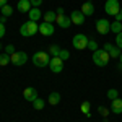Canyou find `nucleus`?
Instances as JSON below:
<instances>
[{"mask_svg":"<svg viewBox=\"0 0 122 122\" xmlns=\"http://www.w3.org/2000/svg\"><path fill=\"white\" fill-rule=\"evenodd\" d=\"M81 13H83L85 16H91L94 13V5L93 2H85L83 5H81V10H80Z\"/></svg>","mask_w":122,"mask_h":122,"instance_id":"14","label":"nucleus"},{"mask_svg":"<svg viewBox=\"0 0 122 122\" xmlns=\"http://www.w3.org/2000/svg\"><path fill=\"white\" fill-rule=\"evenodd\" d=\"M114 18H116V21H121V23H122V13L119 11V13H117V15L114 16Z\"/></svg>","mask_w":122,"mask_h":122,"instance_id":"34","label":"nucleus"},{"mask_svg":"<svg viewBox=\"0 0 122 122\" xmlns=\"http://www.w3.org/2000/svg\"><path fill=\"white\" fill-rule=\"evenodd\" d=\"M5 5H7V0H0V10L3 8V7H5Z\"/></svg>","mask_w":122,"mask_h":122,"instance_id":"36","label":"nucleus"},{"mask_svg":"<svg viewBox=\"0 0 122 122\" xmlns=\"http://www.w3.org/2000/svg\"><path fill=\"white\" fill-rule=\"evenodd\" d=\"M49 62H51L49 52L38 51V52L33 54V64H34L36 67H49Z\"/></svg>","mask_w":122,"mask_h":122,"instance_id":"2","label":"nucleus"},{"mask_svg":"<svg viewBox=\"0 0 122 122\" xmlns=\"http://www.w3.org/2000/svg\"><path fill=\"white\" fill-rule=\"evenodd\" d=\"M54 31H56V28H54L52 23H46V21H44V23L39 25V33H41L42 36H52Z\"/></svg>","mask_w":122,"mask_h":122,"instance_id":"10","label":"nucleus"},{"mask_svg":"<svg viewBox=\"0 0 122 122\" xmlns=\"http://www.w3.org/2000/svg\"><path fill=\"white\" fill-rule=\"evenodd\" d=\"M39 31V25L36 21H26V23H23L21 25V28H20V34L21 36H25V38H29V36H34L36 33Z\"/></svg>","mask_w":122,"mask_h":122,"instance_id":"1","label":"nucleus"},{"mask_svg":"<svg viewBox=\"0 0 122 122\" xmlns=\"http://www.w3.org/2000/svg\"><path fill=\"white\" fill-rule=\"evenodd\" d=\"M23 96H25V99L26 101H36L38 99V91H36V88H25V91H23Z\"/></svg>","mask_w":122,"mask_h":122,"instance_id":"13","label":"nucleus"},{"mask_svg":"<svg viewBox=\"0 0 122 122\" xmlns=\"http://www.w3.org/2000/svg\"><path fill=\"white\" fill-rule=\"evenodd\" d=\"M56 18H57V13L52 11V10H49V11L44 13V21L46 23H56Z\"/></svg>","mask_w":122,"mask_h":122,"instance_id":"20","label":"nucleus"},{"mask_svg":"<svg viewBox=\"0 0 122 122\" xmlns=\"http://www.w3.org/2000/svg\"><path fill=\"white\" fill-rule=\"evenodd\" d=\"M80 109H81V112H83L86 117L91 116V103H90V101H83L81 106H80Z\"/></svg>","mask_w":122,"mask_h":122,"instance_id":"19","label":"nucleus"},{"mask_svg":"<svg viewBox=\"0 0 122 122\" xmlns=\"http://www.w3.org/2000/svg\"><path fill=\"white\" fill-rule=\"evenodd\" d=\"M0 49H2V46H0Z\"/></svg>","mask_w":122,"mask_h":122,"instance_id":"40","label":"nucleus"},{"mask_svg":"<svg viewBox=\"0 0 122 122\" xmlns=\"http://www.w3.org/2000/svg\"><path fill=\"white\" fill-rule=\"evenodd\" d=\"M59 57H60V59L65 62L67 59L70 57V52H68V51H65V49H60V54H59Z\"/></svg>","mask_w":122,"mask_h":122,"instance_id":"28","label":"nucleus"},{"mask_svg":"<svg viewBox=\"0 0 122 122\" xmlns=\"http://www.w3.org/2000/svg\"><path fill=\"white\" fill-rule=\"evenodd\" d=\"M31 8H33V7H31V2H29V0H20L18 2V10L21 13H29Z\"/></svg>","mask_w":122,"mask_h":122,"instance_id":"17","label":"nucleus"},{"mask_svg":"<svg viewBox=\"0 0 122 122\" xmlns=\"http://www.w3.org/2000/svg\"><path fill=\"white\" fill-rule=\"evenodd\" d=\"M5 36V25L3 23H0V39Z\"/></svg>","mask_w":122,"mask_h":122,"instance_id":"33","label":"nucleus"},{"mask_svg":"<svg viewBox=\"0 0 122 122\" xmlns=\"http://www.w3.org/2000/svg\"><path fill=\"white\" fill-rule=\"evenodd\" d=\"M31 2V7H34V8H39V5L42 3V0H29Z\"/></svg>","mask_w":122,"mask_h":122,"instance_id":"32","label":"nucleus"},{"mask_svg":"<svg viewBox=\"0 0 122 122\" xmlns=\"http://www.w3.org/2000/svg\"><path fill=\"white\" fill-rule=\"evenodd\" d=\"M47 103L52 104V106L59 104V103H60V94L57 93V91H52V93L49 94V98H47Z\"/></svg>","mask_w":122,"mask_h":122,"instance_id":"18","label":"nucleus"},{"mask_svg":"<svg viewBox=\"0 0 122 122\" xmlns=\"http://www.w3.org/2000/svg\"><path fill=\"white\" fill-rule=\"evenodd\" d=\"M104 51L109 54V57L111 59H119L121 57V54H122V49H119L117 46H114V44H104Z\"/></svg>","mask_w":122,"mask_h":122,"instance_id":"9","label":"nucleus"},{"mask_svg":"<svg viewBox=\"0 0 122 122\" xmlns=\"http://www.w3.org/2000/svg\"><path fill=\"white\" fill-rule=\"evenodd\" d=\"M116 46L119 47V49H122V33L116 34Z\"/></svg>","mask_w":122,"mask_h":122,"instance_id":"31","label":"nucleus"},{"mask_svg":"<svg viewBox=\"0 0 122 122\" xmlns=\"http://www.w3.org/2000/svg\"><path fill=\"white\" fill-rule=\"evenodd\" d=\"M96 31L99 33V34H107L109 31H111V23H109V20L106 18H101L96 21Z\"/></svg>","mask_w":122,"mask_h":122,"instance_id":"8","label":"nucleus"},{"mask_svg":"<svg viewBox=\"0 0 122 122\" xmlns=\"http://www.w3.org/2000/svg\"><path fill=\"white\" fill-rule=\"evenodd\" d=\"M56 23H57V26H60V28L67 29V28H70L72 20H70V16H65V15H57Z\"/></svg>","mask_w":122,"mask_h":122,"instance_id":"12","label":"nucleus"},{"mask_svg":"<svg viewBox=\"0 0 122 122\" xmlns=\"http://www.w3.org/2000/svg\"><path fill=\"white\" fill-rule=\"evenodd\" d=\"M111 111L114 114H122V99L121 98H116L111 101Z\"/></svg>","mask_w":122,"mask_h":122,"instance_id":"15","label":"nucleus"},{"mask_svg":"<svg viewBox=\"0 0 122 122\" xmlns=\"http://www.w3.org/2000/svg\"><path fill=\"white\" fill-rule=\"evenodd\" d=\"M49 68L52 73H60L64 70V60L60 57H52L51 62H49Z\"/></svg>","mask_w":122,"mask_h":122,"instance_id":"7","label":"nucleus"},{"mask_svg":"<svg viewBox=\"0 0 122 122\" xmlns=\"http://www.w3.org/2000/svg\"><path fill=\"white\" fill-rule=\"evenodd\" d=\"M93 62L98 67H106L109 62V54L104 51V49H98L93 52Z\"/></svg>","mask_w":122,"mask_h":122,"instance_id":"3","label":"nucleus"},{"mask_svg":"<svg viewBox=\"0 0 122 122\" xmlns=\"http://www.w3.org/2000/svg\"><path fill=\"white\" fill-rule=\"evenodd\" d=\"M28 62V54L23 51H16L15 54H11V64L16 67H21Z\"/></svg>","mask_w":122,"mask_h":122,"instance_id":"6","label":"nucleus"},{"mask_svg":"<svg viewBox=\"0 0 122 122\" xmlns=\"http://www.w3.org/2000/svg\"><path fill=\"white\" fill-rule=\"evenodd\" d=\"M111 31L116 33V34L122 33V23L121 21H114V23H111Z\"/></svg>","mask_w":122,"mask_h":122,"instance_id":"22","label":"nucleus"},{"mask_svg":"<svg viewBox=\"0 0 122 122\" xmlns=\"http://www.w3.org/2000/svg\"><path fill=\"white\" fill-rule=\"evenodd\" d=\"M28 15H29V20H31V21H36V23H38L39 20L42 18V13H41V10H39V8H34V7L29 10Z\"/></svg>","mask_w":122,"mask_h":122,"instance_id":"16","label":"nucleus"},{"mask_svg":"<svg viewBox=\"0 0 122 122\" xmlns=\"http://www.w3.org/2000/svg\"><path fill=\"white\" fill-rule=\"evenodd\" d=\"M16 51H15V46L13 44H8V46H5V54H8V56H11V54H15Z\"/></svg>","mask_w":122,"mask_h":122,"instance_id":"29","label":"nucleus"},{"mask_svg":"<svg viewBox=\"0 0 122 122\" xmlns=\"http://www.w3.org/2000/svg\"><path fill=\"white\" fill-rule=\"evenodd\" d=\"M119 60H121V64H122V54H121V57H119Z\"/></svg>","mask_w":122,"mask_h":122,"instance_id":"38","label":"nucleus"},{"mask_svg":"<svg viewBox=\"0 0 122 122\" xmlns=\"http://www.w3.org/2000/svg\"><path fill=\"white\" fill-rule=\"evenodd\" d=\"M64 11H65V10L62 8V7H59V8H57V11H56V13H57V15H64Z\"/></svg>","mask_w":122,"mask_h":122,"instance_id":"35","label":"nucleus"},{"mask_svg":"<svg viewBox=\"0 0 122 122\" xmlns=\"http://www.w3.org/2000/svg\"><path fill=\"white\" fill-rule=\"evenodd\" d=\"M106 96L112 101V99H116V98H119V91H117L116 88H109V90H107V93H106Z\"/></svg>","mask_w":122,"mask_h":122,"instance_id":"23","label":"nucleus"},{"mask_svg":"<svg viewBox=\"0 0 122 122\" xmlns=\"http://www.w3.org/2000/svg\"><path fill=\"white\" fill-rule=\"evenodd\" d=\"M98 112L101 114L103 117H107V116H109V109H106L104 106H99V107H98Z\"/></svg>","mask_w":122,"mask_h":122,"instance_id":"30","label":"nucleus"},{"mask_svg":"<svg viewBox=\"0 0 122 122\" xmlns=\"http://www.w3.org/2000/svg\"><path fill=\"white\" fill-rule=\"evenodd\" d=\"M104 11H106L109 16H116V15L121 11V3H119V0H106V3H104Z\"/></svg>","mask_w":122,"mask_h":122,"instance_id":"4","label":"nucleus"},{"mask_svg":"<svg viewBox=\"0 0 122 122\" xmlns=\"http://www.w3.org/2000/svg\"><path fill=\"white\" fill-rule=\"evenodd\" d=\"M88 36H85V34H81V33H78V34H75L73 36V39H72V44H73V47L75 49H78V51H83V49H88Z\"/></svg>","mask_w":122,"mask_h":122,"instance_id":"5","label":"nucleus"},{"mask_svg":"<svg viewBox=\"0 0 122 122\" xmlns=\"http://www.w3.org/2000/svg\"><path fill=\"white\" fill-rule=\"evenodd\" d=\"M0 11H2V16H10V15L13 13V7H10L8 3H7V5H5L3 8L0 10Z\"/></svg>","mask_w":122,"mask_h":122,"instance_id":"25","label":"nucleus"},{"mask_svg":"<svg viewBox=\"0 0 122 122\" xmlns=\"http://www.w3.org/2000/svg\"><path fill=\"white\" fill-rule=\"evenodd\" d=\"M88 49H90V51H98V42H96V41H93V39H90V41H88Z\"/></svg>","mask_w":122,"mask_h":122,"instance_id":"27","label":"nucleus"},{"mask_svg":"<svg viewBox=\"0 0 122 122\" xmlns=\"http://www.w3.org/2000/svg\"><path fill=\"white\" fill-rule=\"evenodd\" d=\"M0 23H3V25H5V23H7V16H2V18H0Z\"/></svg>","mask_w":122,"mask_h":122,"instance_id":"37","label":"nucleus"},{"mask_svg":"<svg viewBox=\"0 0 122 122\" xmlns=\"http://www.w3.org/2000/svg\"><path fill=\"white\" fill-rule=\"evenodd\" d=\"M8 64H11V56H8V54H0V65L5 67V65H8Z\"/></svg>","mask_w":122,"mask_h":122,"instance_id":"21","label":"nucleus"},{"mask_svg":"<svg viewBox=\"0 0 122 122\" xmlns=\"http://www.w3.org/2000/svg\"><path fill=\"white\" fill-rule=\"evenodd\" d=\"M70 20H72V23L73 25H83L85 23V15L80 11V10H73L72 13H70Z\"/></svg>","mask_w":122,"mask_h":122,"instance_id":"11","label":"nucleus"},{"mask_svg":"<svg viewBox=\"0 0 122 122\" xmlns=\"http://www.w3.org/2000/svg\"><path fill=\"white\" fill-rule=\"evenodd\" d=\"M49 54L52 57H59V54H60V47L57 46V44H52V46L49 47Z\"/></svg>","mask_w":122,"mask_h":122,"instance_id":"24","label":"nucleus"},{"mask_svg":"<svg viewBox=\"0 0 122 122\" xmlns=\"http://www.w3.org/2000/svg\"><path fill=\"white\" fill-rule=\"evenodd\" d=\"M121 13H122V8H121Z\"/></svg>","mask_w":122,"mask_h":122,"instance_id":"39","label":"nucleus"},{"mask_svg":"<svg viewBox=\"0 0 122 122\" xmlns=\"http://www.w3.org/2000/svg\"><path fill=\"white\" fill-rule=\"evenodd\" d=\"M33 107L36 109V111H41V109H44V99H36V101H33Z\"/></svg>","mask_w":122,"mask_h":122,"instance_id":"26","label":"nucleus"}]
</instances>
